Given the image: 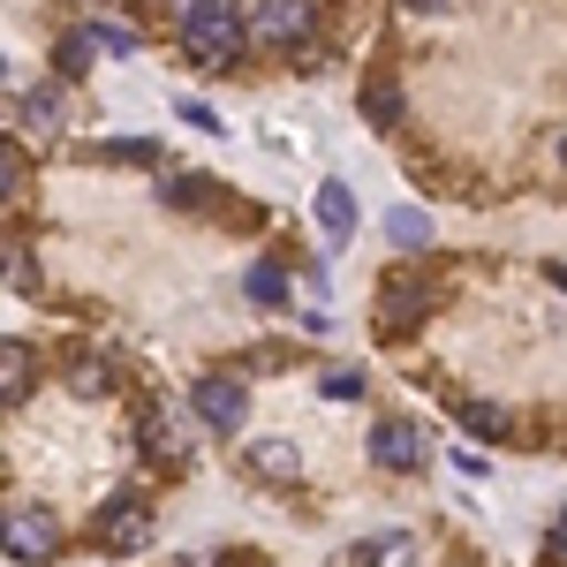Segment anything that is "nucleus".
Returning a JSON list of instances; mask_svg holds the SVG:
<instances>
[{
    "label": "nucleus",
    "instance_id": "aec40b11",
    "mask_svg": "<svg viewBox=\"0 0 567 567\" xmlns=\"http://www.w3.org/2000/svg\"><path fill=\"white\" fill-rule=\"evenodd\" d=\"M462 432H470V439H507V432H515V416H507L499 401H470V409H462Z\"/></svg>",
    "mask_w": 567,
    "mask_h": 567
},
{
    "label": "nucleus",
    "instance_id": "c85d7f7f",
    "mask_svg": "<svg viewBox=\"0 0 567 567\" xmlns=\"http://www.w3.org/2000/svg\"><path fill=\"white\" fill-rule=\"evenodd\" d=\"M409 8H424V16H439V8H446V0H409Z\"/></svg>",
    "mask_w": 567,
    "mask_h": 567
},
{
    "label": "nucleus",
    "instance_id": "39448f33",
    "mask_svg": "<svg viewBox=\"0 0 567 567\" xmlns=\"http://www.w3.org/2000/svg\"><path fill=\"white\" fill-rule=\"evenodd\" d=\"M189 416H197L205 432L235 439L243 424H250V386H243L235 371H213V379H197V393H189Z\"/></svg>",
    "mask_w": 567,
    "mask_h": 567
},
{
    "label": "nucleus",
    "instance_id": "6ab92c4d",
    "mask_svg": "<svg viewBox=\"0 0 567 567\" xmlns=\"http://www.w3.org/2000/svg\"><path fill=\"white\" fill-rule=\"evenodd\" d=\"M386 235H393V250H409V258H416V250L432 243V219L416 213V205H401V213H386Z\"/></svg>",
    "mask_w": 567,
    "mask_h": 567
},
{
    "label": "nucleus",
    "instance_id": "6e6552de",
    "mask_svg": "<svg viewBox=\"0 0 567 567\" xmlns=\"http://www.w3.org/2000/svg\"><path fill=\"white\" fill-rule=\"evenodd\" d=\"M136 439H144V462H159V470H182L189 462V424H182L175 409H144Z\"/></svg>",
    "mask_w": 567,
    "mask_h": 567
},
{
    "label": "nucleus",
    "instance_id": "f3484780",
    "mask_svg": "<svg viewBox=\"0 0 567 567\" xmlns=\"http://www.w3.org/2000/svg\"><path fill=\"white\" fill-rule=\"evenodd\" d=\"M61 122H69L61 91H31V99H23V130L31 136H61Z\"/></svg>",
    "mask_w": 567,
    "mask_h": 567
},
{
    "label": "nucleus",
    "instance_id": "9d476101",
    "mask_svg": "<svg viewBox=\"0 0 567 567\" xmlns=\"http://www.w3.org/2000/svg\"><path fill=\"white\" fill-rule=\"evenodd\" d=\"M250 470H258L265 484H296L303 477V454H296V439H258V446H250Z\"/></svg>",
    "mask_w": 567,
    "mask_h": 567
},
{
    "label": "nucleus",
    "instance_id": "dca6fc26",
    "mask_svg": "<svg viewBox=\"0 0 567 567\" xmlns=\"http://www.w3.org/2000/svg\"><path fill=\"white\" fill-rule=\"evenodd\" d=\"M91 61H99V45H91V31H69V39L53 45V69H61L69 84H84V76H91Z\"/></svg>",
    "mask_w": 567,
    "mask_h": 567
},
{
    "label": "nucleus",
    "instance_id": "4be33fe9",
    "mask_svg": "<svg viewBox=\"0 0 567 567\" xmlns=\"http://www.w3.org/2000/svg\"><path fill=\"white\" fill-rule=\"evenodd\" d=\"M99 159H122V167H159V144L152 136H106Z\"/></svg>",
    "mask_w": 567,
    "mask_h": 567
},
{
    "label": "nucleus",
    "instance_id": "5701e85b",
    "mask_svg": "<svg viewBox=\"0 0 567 567\" xmlns=\"http://www.w3.org/2000/svg\"><path fill=\"white\" fill-rule=\"evenodd\" d=\"M0 280H8V288H23V296H39V265H31L23 243H0Z\"/></svg>",
    "mask_w": 567,
    "mask_h": 567
},
{
    "label": "nucleus",
    "instance_id": "bb28decb",
    "mask_svg": "<svg viewBox=\"0 0 567 567\" xmlns=\"http://www.w3.org/2000/svg\"><path fill=\"white\" fill-rule=\"evenodd\" d=\"M454 470H462V477H477V484H484V470H492V462H484L477 446H462V454H454Z\"/></svg>",
    "mask_w": 567,
    "mask_h": 567
},
{
    "label": "nucleus",
    "instance_id": "1a4fd4ad",
    "mask_svg": "<svg viewBox=\"0 0 567 567\" xmlns=\"http://www.w3.org/2000/svg\"><path fill=\"white\" fill-rule=\"evenodd\" d=\"M39 393V349L31 341H0V409H23Z\"/></svg>",
    "mask_w": 567,
    "mask_h": 567
},
{
    "label": "nucleus",
    "instance_id": "0eeeda50",
    "mask_svg": "<svg viewBox=\"0 0 567 567\" xmlns=\"http://www.w3.org/2000/svg\"><path fill=\"white\" fill-rule=\"evenodd\" d=\"M371 462L393 470V477H416V470L432 462V432H424V424H409V416H386V424L371 432Z\"/></svg>",
    "mask_w": 567,
    "mask_h": 567
},
{
    "label": "nucleus",
    "instance_id": "7ed1b4c3",
    "mask_svg": "<svg viewBox=\"0 0 567 567\" xmlns=\"http://www.w3.org/2000/svg\"><path fill=\"white\" fill-rule=\"evenodd\" d=\"M432 280L424 272H409V265H393L386 280H379V341H401V333H416L424 318H432Z\"/></svg>",
    "mask_w": 567,
    "mask_h": 567
},
{
    "label": "nucleus",
    "instance_id": "a211bd4d",
    "mask_svg": "<svg viewBox=\"0 0 567 567\" xmlns=\"http://www.w3.org/2000/svg\"><path fill=\"white\" fill-rule=\"evenodd\" d=\"M409 560H416L409 529H386V537H371V553H355V567H409Z\"/></svg>",
    "mask_w": 567,
    "mask_h": 567
},
{
    "label": "nucleus",
    "instance_id": "f03ea898",
    "mask_svg": "<svg viewBox=\"0 0 567 567\" xmlns=\"http://www.w3.org/2000/svg\"><path fill=\"white\" fill-rule=\"evenodd\" d=\"M310 31H318L310 0H243V45H258V53H296Z\"/></svg>",
    "mask_w": 567,
    "mask_h": 567
},
{
    "label": "nucleus",
    "instance_id": "393cba45",
    "mask_svg": "<svg viewBox=\"0 0 567 567\" xmlns=\"http://www.w3.org/2000/svg\"><path fill=\"white\" fill-rule=\"evenodd\" d=\"M84 31H91V45H99V53H136V45H144L130 23H84Z\"/></svg>",
    "mask_w": 567,
    "mask_h": 567
},
{
    "label": "nucleus",
    "instance_id": "cd10ccee",
    "mask_svg": "<svg viewBox=\"0 0 567 567\" xmlns=\"http://www.w3.org/2000/svg\"><path fill=\"white\" fill-rule=\"evenodd\" d=\"M175 567H219V560H205V553H182V560Z\"/></svg>",
    "mask_w": 567,
    "mask_h": 567
},
{
    "label": "nucleus",
    "instance_id": "b1692460",
    "mask_svg": "<svg viewBox=\"0 0 567 567\" xmlns=\"http://www.w3.org/2000/svg\"><path fill=\"white\" fill-rule=\"evenodd\" d=\"M318 393H326V401H363V371H349V363H333V371L318 379Z\"/></svg>",
    "mask_w": 567,
    "mask_h": 567
},
{
    "label": "nucleus",
    "instance_id": "9b49d317",
    "mask_svg": "<svg viewBox=\"0 0 567 567\" xmlns=\"http://www.w3.org/2000/svg\"><path fill=\"white\" fill-rule=\"evenodd\" d=\"M318 227H326L333 243H349V235H355V189H349V182H318Z\"/></svg>",
    "mask_w": 567,
    "mask_h": 567
},
{
    "label": "nucleus",
    "instance_id": "c756f323",
    "mask_svg": "<svg viewBox=\"0 0 567 567\" xmlns=\"http://www.w3.org/2000/svg\"><path fill=\"white\" fill-rule=\"evenodd\" d=\"M0 76H8V53H0Z\"/></svg>",
    "mask_w": 567,
    "mask_h": 567
},
{
    "label": "nucleus",
    "instance_id": "f8f14e48",
    "mask_svg": "<svg viewBox=\"0 0 567 567\" xmlns=\"http://www.w3.org/2000/svg\"><path fill=\"white\" fill-rule=\"evenodd\" d=\"M243 296H250L258 310H288V303H296V288H288V272H280L272 258H258L250 272H243Z\"/></svg>",
    "mask_w": 567,
    "mask_h": 567
},
{
    "label": "nucleus",
    "instance_id": "f257e3e1",
    "mask_svg": "<svg viewBox=\"0 0 567 567\" xmlns=\"http://www.w3.org/2000/svg\"><path fill=\"white\" fill-rule=\"evenodd\" d=\"M182 53L197 69H235L250 45H243V0H182Z\"/></svg>",
    "mask_w": 567,
    "mask_h": 567
},
{
    "label": "nucleus",
    "instance_id": "4468645a",
    "mask_svg": "<svg viewBox=\"0 0 567 567\" xmlns=\"http://www.w3.org/2000/svg\"><path fill=\"white\" fill-rule=\"evenodd\" d=\"M401 114H409L401 106V84L393 76H363V122L371 130H401Z\"/></svg>",
    "mask_w": 567,
    "mask_h": 567
},
{
    "label": "nucleus",
    "instance_id": "a878e982",
    "mask_svg": "<svg viewBox=\"0 0 567 567\" xmlns=\"http://www.w3.org/2000/svg\"><path fill=\"white\" fill-rule=\"evenodd\" d=\"M182 122H189V130H227V122H219L205 99H182Z\"/></svg>",
    "mask_w": 567,
    "mask_h": 567
},
{
    "label": "nucleus",
    "instance_id": "20e7f679",
    "mask_svg": "<svg viewBox=\"0 0 567 567\" xmlns=\"http://www.w3.org/2000/svg\"><path fill=\"white\" fill-rule=\"evenodd\" d=\"M152 537H159V523H152V507H144L136 492H114V499L91 515V545H99V553H144Z\"/></svg>",
    "mask_w": 567,
    "mask_h": 567
},
{
    "label": "nucleus",
    "instance_id": "2eb2a0df",
    "mask_svg": "<svg viewBox=\"0 0 567 567\" xmlns=\"http://www.w3.org/2000/svg\"><path fill=\"white\" fill-rule=\"evenodd\" d=\"M61 379H69V393H76V401H106V393H114V379H122V371H114V363H106V355H76V363H69V371H61Z\"/></svg>",
    "mask_w": 567,
    "mask_h": 567
},
{
    "label": "nucleus",
    "instance_id": "423d86ee",
    "mask_svg": "<svg viewBox=\"0 0 567 567\" xmlns=\"http://www.w3.org/2000/svg\"><path fill=\"white\" fill-rule=\"evenodd\" d=\"M0 553L23 567H45L61 553V523H53V507H8L0 515Z\"/></svg>",
    "mask_w": 567,
    "mask_h": 567
},
{
    "label": "nucleus",
    "instance_id": "412c9836",
    "mask_svg": "<svg viewBox=\"0 0 567 567\" xmlns=\"http://www.w3.org/2000/svg\"><path fill=\"white\" fill-rule=\"evenodd\" d=\"M23 182H31L23 144H16V136H0V205H16V197H23Z\"/></svg>",
    "mask_w": 567,
    "mask_h": 567
},
{
    "label": "nucleus",
    "instance_id": "ddd939ff",
    "mask_svg": "<svg viewBox=\"0 0 567 567\" xmlns=\"http://www.w3.org/2000/svg\"><path fill=\"white\" fill-rule=\"evenodd\" d=\"M159 205H175V213H205V205H213V175L167 167V175H159Z\"/></svg>",
    "mask_w": 567,
    "mask_h": 567
}]
</instances>
